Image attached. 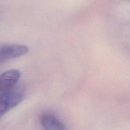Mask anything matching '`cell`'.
Listing matches in <instances>:
<instances>
[{
    "label": "cell",
    "mask_w": 130,
    "mask_h": 130,
    "mask_svg": "<svg viewBox=\"0 0 130 130\" xmlns=\"http://www.w3.org/2000/svg\"><path fill=\"white\" fill-rule=\"evenodd\" d=\"M25 96V90L20 87H14L0 95V121L11 110L19 105Z\"/></svg>",
    "instance_id": "obj_1"
},
{
    "label": "cell",
    "mask_w": 130,
    "mask_h": 130,
    "mask_svg": "<svg viewBox=\"0 0 130 130\" xmlns=\"http://www.w3.org/2000/svg\"><path fill=\"white\" fill-rule=\"evenodd\" d=\"M28 52V47L24 45L8 44L0 46V64L9 59L24 56Z\"/></svg>",
    "instance_id": "obj_2"
},
{
    "label": "cell",
    "mask_w": 130,
    "mask_h": 130,
    "mask_svg": "<svg viewBox=\"0 0 130 130\" xmlns=\"http://www.w3.org/2000/svg\"><path fill=\"white\" fill-rule=\"evenodd\" d=\"M20 72L17 70H10L0 75V95L16 86L20 79Z\"/></svg>",
    "instance_id": "obj_3"
},
{
    "label": "cell",
    "mask_w": 130,
    "mask_h": 130,
    "mask_svg": "<svg viewBox=\"0 0 130 130\" xmlns=\"http://www.w3.org/2000/svg\"><path fill=\"white\" fill-rule=\"evenodd\" d=\"M39 120L44 130H66L64 124L52 113H43Z\"/></svg>",
    "instance_id": "obj_4"
}]
</instances>
